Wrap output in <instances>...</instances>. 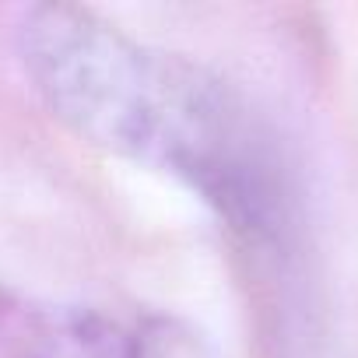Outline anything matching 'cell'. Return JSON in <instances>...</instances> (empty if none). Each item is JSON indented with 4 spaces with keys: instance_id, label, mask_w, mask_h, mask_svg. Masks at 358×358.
Here are the masks:
<instances>
[{
    "instance_id": "cell-1",
    "label": "cell",
    "mask_w": 358,
    "mask_h": 358,
    "mask_svg": "<svg viewBox=\"0 0 358 358\" xmlns=\"http://www.w3.org/2000/svg\"><path fill=\"white\" fill-rule=\"evenodd\" d=\"M18 50L43 102L78 137L183 179L253 243L288 239L295 197L285 158L218 74L67 4L32 8Z\"/></svg>"
},
{
    "instance_id": "cell-2",
    "label": "cell",
    "mask_w": 358,
    "mask_h": 358,
    "mask_svg": "<svg viewBox=\"0 0 358 358\" xmlns=\"http://www.w3.org/2000/svg\"><path fill=\"white\" fill-rule=\"evenodd\" d=\"M134 358H211L204 341L172 320H151L134 334Z\"/></svg>"
}]
</instances>
